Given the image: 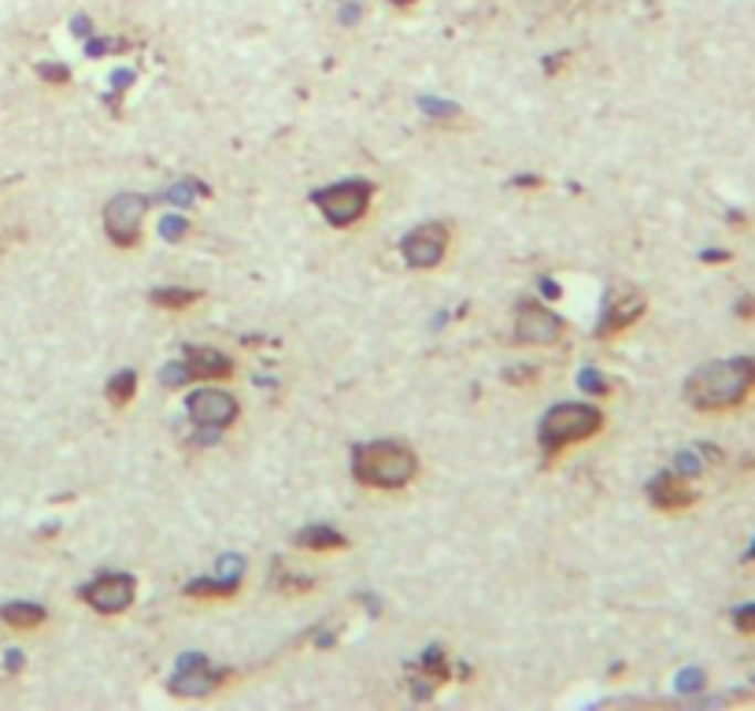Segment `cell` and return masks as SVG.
Wrapping results in <instances>:
<instances>
[{
	"label": "cell",
	"instance_id": "cell-7",
	"mask_svg": "<svg viewBox=\"0 0 755 711\" xmlns=\"http://www.w3.org/2000/svg\"><path fill=\"white\" fill-rule=\"evenodd\" d=\"M137 582L130 575H101L82 589V600L101 615H119L134 604Z\"/></svg>",
	"mask_w": 755,
	"mask_h": 711
},
{
	"label": "cell",
	"instance_id": "cell-4",
	"mask_svg": "<svg viewBox=\"0 0 755 711\" xmlns=\"http://www.w3.org/2000/svg\"><path fill=\"white\" fill-rule=\"evenodd\" d=\"M370 197H375V182H367V178H348V182L318 189L315 205L334 227H353V222L367 216Z\"/></svg>",
	"mask_w": 755,
	"mask_h": 711
},
{
	"label": "cell",
	"instance_id": "cell-8",
	"mask_svg": "<svg viewBox=\"0 0 755 711\" xmlns=\"http://www.w3.org/2000/svg\"><path fill=\"white\" fill-rule=\"evenodd\" d=\"M515 337L523 345H556L563 337V320L541 304H523L515 320Z\"/></svg>",
	"mask_w": 755,
	"mask_h": 711
},
{
	"label": "cell",
	"instance_id": "cell-16",
	"mask_svg": "<svg viewBox=\"0 0 755 711\" xmlns=\"http://www.w3.org/2000/svg\"><path fill=\"white\" fill-rule=\"evenodd\" d=\"M197 296H200V293H193V290H156V293H153V301H156L159 307H193V304H197Z\"/></svg>",
	"mask_w": 755,
	"mask_h": 711
},
{
	"label": "cell",
	"instance_id": "cell-15",
	"mask_svg": "<svg viewBox=\"0 0 755 711\" xmlns=\"http://www.w3.org/2000/svg\"><path fill=\"white\" fill-rule=\"evenodd\" d=\"M134 389H137V375H134V370H123L119 378H112V381H108V400H112L115 408L130 405Z\"/></svg>",
	"mask_w": 755,
	"mask_h": 711
},
{
	"label": "cell",
	"instance_id": "cell-17",
	"mask_svg": "<svg viewBox=\"0 0 755 711\" xmlns=\"http://www.w3.org/2000/svg\"><path fill=\"white\" fill-rule=\"evenodd\" d=\"M737 626H741V630L755 634V604H752V608H741L737 611Z\"/></svg>",
	"mask_w": 755,
	"mask_h": 711
},
{
	"label": "cell",
	"instance_id": "cell-14",
	"mask_svg": "<svg viewBox=\"0 0 755 711\" xmlns=\"http://www.w3.org/2000/svg\"><path fill=\"white\" fill-rule=\"evenodd\" d=\"M0 619H4L8 626H15V630H34V626L45 623V608L15 600V604H4V608H0Z\"/></svg>",
	"mask_w": 755,
	"mask_h": 711
},
{
	"label": "cell",
	"instance_id": "cell-19",
	"mask_svg": "<svg viewBox=\"0 0 755 711\" xmlns=\"http://www.w3.org/2000/svg\"><path fill=\"white\" fill-rule=\"evenodd\" d=\"M748 556H752V560H755V545H752V552H748Z\"/></svg>",
	"mask_w": 755,
	"mask_h": 711
},
{
	"label": "cell",
	"instance_id": "cell-18",
	"mask_svg": "<svg viewBox=\"0 0 755 711\" xmlns=\"http://www.w3.org/2000/svg\"><path fill=\"white\" fill-rule=\"evenodd\" d=\"M392 4H411V0H392Z\"/></svg>",
	"mask_w": 755,
	"mask_h": 711
},
{
	"label": "cell",
	"instance_id": "cell-12",
	"mask_svg": "<svg viewBox=\"0 0 755 711\" xmlns=\"http://www.w3.org/2000/svg\"><path fill=\"white\" fill-rule=\"evenodd\" d=\"M648 496H652V504L663 508V512L689 508L696 501V493H693V485L685 482V474H659V479L648 485Z\"/></svg>",
	"mask_w": 755,
	"mask_h": 711
},
{
	"label": "cell",
	"instance_id": "cell-13",
	"mask_svg": "<svg viewBox=\"0 0 755 711\" xmlns=\"http://www.w3.org/2000/svg\"><path fill=\"white\" fill-rule=\"evenodd\" d=\"M296 545L312 548V552H337V548H345L348 541L337 534V530H329V526H307V530L296 534Z\"/></svg>",
	"mask_w": 755,
	"mask_h": 711
},
{
	"label": "cell",
	"instance_id": "cell-10",
	"mask_svg": "<svg viewBox=\"0 0 755 711\" xmlns=\"http://www.w3.org/2000/svg\"><path fill=\"white\" fill-rule=\"evenodd\" d=\"M644 307L648 304L641 293H619V296L611 293L608 312H604V323H600V337H611V334L626 331V326H633L644 315Z\"/></svg>",
	"mask_w": 755,
	"mask_h": 711
},
{
	"label": "cell",
	"instance_id": "cell-6",
	"mask_svg": "<svg viewBox=\"0 0 755 711\" xmlns=\"http://www.w3.org/2000/svg\"><path fill=\"white\" fill-rule=\"evenodd\" d=\"M141 222H145V197H137V194H119L108 208H104V230H108V238L119 249L137 245Z\"/></svg>",
	"mask_w": 755,
	"mask_h": 711
},
{
	"label": "cell",
	"instance_id": "cell-11",
	"mask_svg": "<svg viewBox=\"0 0 755 711\" xmlns=\"http://www.w3.org/2000/svg\"><path fill=\"white\" fill-rule=\"evenodd\" d=\"M186 378L193 381H222L233 375L230 356H222L219 348H189L186 353Z\"/></svg>",
	"mask_w": 755,
	"mask_h": 711
},
{
	"label": "cell",
	"instance_id": "cell-3",
	"mask_svg": "<svg viewBox=\"0 0 755 711\" xmlns=\"http://www.w3.org/2000/svg\"><path fill=\"white\" fill-rule=\"evenodd\" d=\"M604 430V411L593 405H556L541 419L537 441L545 456H559L570 445H581L589 438H597Z\"/></svg>",
	"mask_w": 755,
	"mask_h": 711
},
{
	"label": "cell",
	"instance_id": "cell-1",
	"mask_svg": "<svg viewBox=\"0 0 755 711\" xmlns=\"http://www.w3.org/2000/svg\"><path fill=\"white\" fill-rule=\"evenodd\" d=\"M755 393V356L719 359L700 367L685 386V400L696 411H730Z\"/></svg>",
	"mask_w": 755,
	"mask_h": 711
},
{
	"label": "cell",
	"instance_id": "cell-9",
	"mask_svg": "<svg viewBox=\"0 0 755 711\" xmlns=\"http://www.w3.org/2000/svg\"><path fill=\"white\" fill-rule=\"evenodd\" d=\"M189 416L200 427H230L233 419H238V400L230 397L227 389H197L193 397H189Z\"/></svg>",
	"mask_w": 755,
	"mask_h": 711
},
{
	"label": "cell",
	"instance_id": "cell-5",
	"mask_svg": "<svg viewBox=\"0 0 755 711\" xmlns=\"http://www.w3.org/2000/svg\"><path fill=\"white\" fill-rule=\"evenodd\" d=\"M449 227L444 222H427V227L411 230L408 238H403V263L415 271H430L438 268V263L444 260V252H449Z\"/></svg>",
	"mask_w": 755,
	"mask_h": 711
},
{
	"label": "cell",
	"instance_id": "cell-2",
	"mask_svg": "<svg viewBox=\"0 0 755 711\" xmlns=\"http://www.w3.org/2000/svg\"><path fill=\"white\" fill-rule=\"evenodd\" d=\"M353 474L367 490H403L419 474V456L400 441H370L356 445Z\"/></svg>",
	"mask_w": 755,
	"mask_h": 711
}]
</instances>
